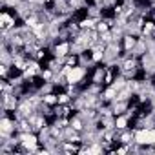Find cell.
<instances>
[{
	"mask_svg": "<svg viewBox=\"0 0 155 155\" xmlns=\"http://www.w3.org/2000/svg\"><path fill=\"white\" fill-rule=\"evenodd\" d=\"M17 120L9 119V117H2L0 119V139H9L13 133H17Z\"/></svg>",
	"mask_w": 155,
	"mask_h": 155,
	"instance_id": "obj_1",
	"label": "cell"
},
{
	"mask_svg": "<svg viewBox=\"0 0 155 155\" xmlns=\"http://www.w3.org/2000/svg\"><path fill=\"white\" fill-rule=\"evenodd\" d=\"M42 102L46 104V106H57L58 104V95L55 93V91H49V93H44L42 95Z\"/></svg>",
	"mask_w": 155,
	"mask_h": 155,
	"instance_id": "obj_4",
	"label": "cell"
},
{
	"mask_svg": "<svg viewBox=\"0 0 155 155\" xmlns=\"http://www.w3.org/2000/svg\"><path fill=\"white\" fill-rule=\"evenodd\" d=\"M133 117H135V115H131V113H128V111H126V113H120V115H115V128H117V130H126V128H130Z\"/></svg>",
	"mask_w": 155,
	"mask_h": 155,
	"instance_id": "obj_2",
	"label": "cell"
},
{
	"mask_svg": "<svg viewBox=\"0 0 155 155\" xmlns=\"http://www.w3.org/2000/svg\"><path fill=\"white\" fill-rule=\"evenodd\" d=\"M64 64H66V66H69V68L81 66V55H79V53H69V55L64 58Z\"/></svg>",
	"mask_w": 155,
	"mask_h": 155,
	"instance_id": "obj_5",
	"label": "cell"
},
{
	"mask_svg": "<svg viewBox=\"0 0 155 155\" xmlns=\"http://www.w3.org/2000/svg\"><path fill=\"white\" fill-rule=\"evenodd\" d=\"M139 38H140V37H135V35H131V33H126V35L122 37V40H120L122 49H124V51H133V48L137 46Z\"/></svg>",
	"mask_w": 155,
	"mask_h": 155,
	"instance_id": "obj_3",
	"label": "cell"
}]
</instances>
